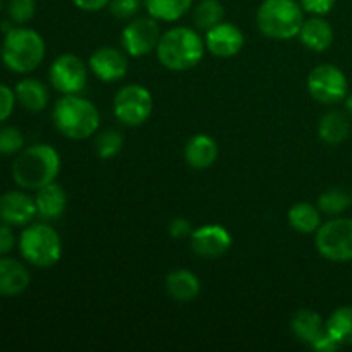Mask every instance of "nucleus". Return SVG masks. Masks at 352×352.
<instances>
[{
	"mask_svg": "<svg viewBox=\"0 0 352 352\" xmlns=\"http://www.w3.org/2000/svg\"><path fill=\"white\" fill-rule=\"evenodd\" d=\"M60 155L47 143H36L19 151L12 164V179L24 191H38L57 179Z\"/></svg>",
	"mask_w": 352,
	"mask_h": 352,
	"instance_id": "1",
	"label": "nucleus"
},
{
	"mask_svg": "<svg viewBox=\"0 0 352 352\" xmlns=\"http://www.w3.org/2000/svg\"><path fill=\"white\" fill-rule=\"evenodd\" d=\"M205 38L189 26L164 31L157 45V58L165 69L175 72L196 67L205 57Z\"/></svg>",
	"mask_w": 352,
	"mask_h": 352,
	"instance_id": "2",
	"label": "nucleus"
},
{
	"mask_svg": "<svg viewBox=\"0 0 352 352\" xmlns=\"http://www.w3.org/2000/svg\"><path fill=\"white\" fill-rule=\"evenodd\" d=\"M54 126L62 136L82 141L95 136L100 127V112L91 100L78 95H62L52 112Z\"/></svg>",
	"mask_w": 352,
	"mask_h": 352,
	"instance_id": "3",
	"label": "nucleus"
},
{
	"mask_svg": "<svg viewBox=\"0 0 352 352\" xmlns=\"http://www.w3.org/2000/svg\"><path fill=\"white\" fill-rule=\"evenodd\" d=\"M47 54V45L38 31L24 26H14L6 33L0 47L3 65L16 74L36 71Z\"/></svg>",
	"mask_w": 352,
	"mask_h": 352,
	"instance_id": "4",
	"label": "nucleus"
},
{
	"mask_svg": "<svg viewBox=\"0 0 352 352\" xmlns=\"http://www.w3.org/2000/svg\"><path fill=\"white\" fill-rule=\"evenodd\" d=\"M305 23L299 0H263L256 10L258 30L270 40H292Z\"/></svg>",
	"mask_w": 352,
	"mask_h": 352,
	"instance_id": "5",
	"label": "nucleus"
},
{
	"mask_svg": "<svg viewBox=\"0 0 352 352\" xmlns=\"http://www.w3.org/2000/svg\"><path fill=\"white\" fill-rule=\"evenodd\" d=\"M17 248L26 263L36 268H50L62 258V239L57 230L43 222H31L23 227L17 239Z\"/></svg>",
	"mask_w": 352,
	"mask_h": 352,
	"instance_id": "6",
	"label": "nucleus"
},
{
	"mask_svg": "<svg viewBox=\"0 0 352 352\" xmlns=\"http://www.w3.org/2000/svg\"><path fill=\"white\" fill-rule=\"evenodd\" d=\"M315 246L320 256L333 263L352 261V219L333 217L315 232Z\"/></svg>",
	"mask_w": 352,
	"mask_h": 352,
	"instance_id": "7",
	"label": "nucleus"
},
{
	"mask_svg": "<svg viewBox=\"0 0 352 352\" xmlns=\"http://www.w3.org/2000/svg\"><path fill=\"white\" fill-rule=\"evenodd\" d=\"M153 112V96L143 85H126L113 96V116L122 126L138 127Z\"/></svg>",
	"mask_w": 352,
	"mask_h": 352,
	"instance_id": "8",
	"label": "nucleus"
},
{
	"mask_svg": "<svg viewBox=\"0 0 352 352\" xmlns=\"http://www.w3.org/2000/svg\"><path fill=\"white\" fill-rule=\"evenodd\" d=\"M88 65L74 54H62L52 62L48 79L60 95H78L88 85Z\"/></svg>",
	"mask_w": 352,
	"mask_h": 352,
	"instance_id": "9",
	"label": "nucleus"
},
{
	"mask_svg": "<svg viewBox=\"0 0 352 352\" xmlns=\"http://www.w3.org/2000/svg\"><path fill=\"white\" fill-rule=\"evenodd\" d=\"M306 85L311 98L325 105L346 100L349 89L346 74L333 64H322L311 69Z\"/></svg>",
	"mask_w": 352,
	"mask_h": 352,
	"instance_id": "10",
	"label": "nucleus"
},
{
	"mask_svg": "<svg viewBox=\"0 0 352 352\" xmlns=\"http://www.w3.org/2000/svg\"><path fill=\"white\" fill-rule=\"evenodd\" d=\"M160 36V21L151 16L134 17L124 26L122 33H120V43L127 55L138 58L157 50Z\"/></svg>",
	"mask_w": 352,
	"mask_h": 352,
	"instance_id": "11",
	"label": "nucleus"
},
{
	"mask_svg": "<svg viewBox=\"0 0 352 352\" xmlns=\"http://www.w3.org/2000/svg\"><path fill=\"white\" fill-rule=\"evenodd\" d=\"M189 244L196 256L205 260H217L229 253L232 248V234L220 223H206L192 230Z\"/></svg>",
	"mask_w": 352,
	"mask_h": 352,
	"instance_id": "12",
	"label": "nucleus"
},
{
	"mask_svg": "<svg viewBox=\"0 0 352 352\" xmlns=\"http://www.w3.org/2000/svg\"><path fill=\"white\" fill-rule=\"evenodd\" d=\"M38 217L34 196L24 189H12L0 196V222L10 227H26Z\"/></svg>",
	"mask_w": 352,
	"mask_h": 352,
	"instance_id": "13",
	"label": "nucleus"
},
{
	"mask_svg": "<svg viewBox=\"0 0 352 352\" xmlns=\"http://www.w3.org/2000/svg\"><path fill=\"white\" fill-rule=\"evenodd\" d=\"M88 67L100 81L117 82L129 71L126 52L116 47H100L89 55Z\"/></svg>",
	"mask_w": 352,
	"mask_h": 352,
	"instance_id": "14",
	"label": "nucleus"
},
{
	"mask_svg": "<svg viewBox=\"0 0 352 352\" xmlns=\"http://www.w3.org/2000/svg\"><path fill=\"white\" fill-rule=\"evenodd\" d=\"M244 34L239 26L222 21L205 33L206 50L220 58L236 57L244 48Z\"/></svg>",
	"mask_w": 352,
	"mask_h": 352,
	"instance_id": "15",
	"label": "nucleus"
},
{
	"mask_svg": "<svg viewBox=\"0 0 352 352\" xmlns=\"http://www.w3.org/2000/svg\"><path fill=\"white\" fill-rule=\"evenodd\" d=\"M31 284V274L23 261L0 256V298L21 296Z\"/></svg>",
	"mask_w": 352,
	"mask_h": 352,
	"instance_id": "16",
	"label": "nucleus"
},
{
	"mask_svg": "<svg viewBox=\"0 0 352 352\" xmlns=\"http://www.w3.org/2000/svg\"><path fill=\"white\" fill-rule=\"evenodd\" d=\"M34 203H36V213L45 222L58 220L67 210V192L57 182L43 186L34 191Z\"/></svg>",
	"mask_w": 352,
	"mask_h": 352,
	"instance_id": "17",
	"label": "nucleus"
},
{
	"mask_svg": "<svg viewBox=\"0 0 352 352\" xmlns=\"http://www.w3.org/2000/svg\"><path fill=\"white\" fill-rule=\"evenodd\" d=\"M219 158V143L208 134H195L184 146V160L196 170L212 167Z\"/></svg>",
	"mask_w": 352,
	"mask_h": 352,
	"instance_id": "18",
	"label": "nucleus"
},
{
	"mask_svg": "<svg viewBox=\"0 0 352 352\" xmlns=\"http://www.w3.org/2000/svg\"><path fill=\"white\" fill-rule=\"evenodd\" d=\"M165 291L174 301L191 302L201 292V282L188 268H175L165 277Z\"/></svg>",
	"mask_w": 352,
	"mask_h": 352,
	"instance_id": "19",
	"label": "nucleus"
},
{
	"mask_svg": "<svg viewBox=\"0 0 352 352\" xmlns=\"http://www.w3.org/2000/svg\"><path fill=\"white\" fill-rule=\"evenodd\" d=\"M298 38L308 50L325 52L333 43V30L323 16H311L305 19Z\"/></svg>",
	"mask_w": 352,
	"mask_h": 352,
	"instance_id": "20",
	"label": "nucleus"
},
{
	"mask_svg": "<svg viewBox=\"0 0 352 352\" xmlns=\"http://www.w3.org/2000/svg\"><path fill=\"white\" fill-rule=\"evenodd\" d=\"M291 330L298 340L311 347L327 333V323L311 309H299L291 320Z\"/></svg>",
	"mask_w": 352,
	"mask_h": 352,
	"instance_id": "21",
	"label": "nucleus"
},
{
	"mask_svg": "<svg viewBox=\"0 0 352 352\" xmlns=\"http://www.w3.org/2000/svg\"><path fill=\"white\" fill-rule=\"evenodd\" d=\"M16 98L23 109L30 110V112H41L47 109L48 102H50V91L47 86L36 78H23L17 81L16 88Z\"/></svg>",
	"mask_w": 352,
	"mask_h": 352,
	"instance_id": "22",
	"label": "nucleus"
},
{
	"mask_svg": "<svg viewBox=\"0 0 352 352\" xmlns=\"http://www.w3.org/2000/svg\"><path fill=\"white\" fill-rule=\"evenodd\" d=\"M349 134L351 120L347 113L339 112V110H332V112H327L320 119L318 136L325 144L337 146V144L344 143L349 138Z\"/></svg>",
	"mask_w": 352,
	"mask_h": 352,
	"instance_id": "23",
	"label": "nucleus"
},
{
	"mask_svg": "<svg viewBox=\"0 0 352 352\" xmlns=\"http://www.w3.org/2000/svg\"><path fill=\"white\" fill-rule=\"evenodd\" d=\"M289 226L299 234H315L322 226V212L311 203H296L287 213Z\"/></svg>",
	"mask_w": 352,
	"mask_h": 352,
	"instance_id": "24",
	"label": "nucleus"
},
{
	"mask_svg": "<svg viewBox=\"0 0 352 352\" xmlns=\"http://www.w3.org/2000/svg\"><path fill=\"white\" fill-rule=\"evenodd\" d=\"M195 0H143L148 16L160 23H175L192 9Z\"/></svg>",
	"mask_w": 352,
	"mask_h": 352,
	"instance_id": "25",
	"label": "nucleus"
},
{
	"mask_svg": "<svg viewBox=\"0 0 352 352\" xmlns=\"http://www.w3.org/2000/svg\"><path fill=\"white\" fill-rule=\"evenodd\" d=\"M327 332L340 344L352 346V306L337 308L327 320Z\"/></svg>",
	"mask_w": 352,
	"mask_h": 352,
	"instance_id": "26",
	"label": "nucleus"
},
{
	"mask_svg": "<svg viewBox=\"0 0 352 352\" xmlns=\"http://www.w3.org/2000/svg\"><path fill=\"white\" fill-rule=\"evenodd\" d=\"M223 17H226V9L220 0H199L192 10V21L196 28L205 33L222 23Z\"/></svg>",
	"mask_w": 352,
	"mask_h": 352,
	"instance_id": "27",
	"label": "nucleus"
},
{
	"mask_svg": "<svg viewBox=\"0 0 352 352\" xmlns=\"http://www.w3.org/2000/svg\"><path fill=\"white\" fill-rule=\"evenodd\" d=\"M352 205V195L340 188H330L323 191L318 198L320 212L330 217H339Z\"/></svg>",
	"mask_w": 352,
	"mask_h": 352,
	"instance_id": "28",
	"label": "nucleus"
},
{
	"mask_svg": "<svg viewBox=\"0 0 352 352\" xmlns=\"http://www.w3.org/2000/svg\"><path fill=\"white\" fill-rule=\"evenodd\" d=\"M124 148V136L119 129H103L95 136V153L102 160L116 158Z\"/></svg>",
	"mask_w": 352,
	"mask_h": 352,
	"instance_id": "29",
	"label": "nucleus"
},
{
	"mask_svg": "<svg viewBox=\"0 0 352 352\" xmlns=\"http://www.w3.org/2000/svg\"><path fill=\"white\" fill-rule=\"evenodd\" d=\"M7 16L16 26L30 23L36 12V0H7Z\"/></svg>",
	"mask_w": 352,
	"mask_h": 352,
	"instance_id": "30",
	"label": "nucleus"
},
{
	"mask_svg": "<svg viewBox=\"0 0 352 352\" xmlns=\"http://www.w3.org/2000/svg\"><path fill=\"white\" fill-rule=\"evenodd\" d=\"M24 150V136L17 127H0V155H17Z\"/></svg>",
	"mask_w": 352,
	"mask_h": 352,
	"instance_id": "31",
	"label": "nucleus"
},
{
	"mask_svg": "<svg viewBox=\"0 0 352 352\" xmlns=\"http://www.w3.org/2000/svg\"><path fill=\"white\" fill-rule=\"evenodd\" d=\"M141 7H144L143 0H110L109 3L112 16L120 21H131L138 17Z\"/></svg>",
	"mask_w": 352,
	"mask_h": 352,
	"instance_id": "32",
	"label": "nucleus"
},
{
	"mask_svg": "<svg viewBox=\"0 0 352 352\" xmlns=\"http://www.w3.org/2000/svg\"><path fill=\"white\" fill-rule=\"evenodd\" d=\"M16 91L10 86L0 82V124L6 122L12 116L14 109H16Z\"/></svg>",
	"mask_w": 352,
	"mask_h": 352,
	"instance_id": "33",
	"label": "nucleus"
},
{
	"mask_svg": "<svg viewBox=\"0 0 352 352\" xmlns=\"http://www.w3.org/2000/svg\"><path fill=\"white\" fill-rule=\"evenodd\" d=\"M299 3L311 16H325L336 7L337 0H299Z\"/></svg>",
	"mask_w": 352,
	"mask_h": 352,
	"instance_id": "34",
	"label": "nucleus"
},
{
	"mask_svg": "<svg viewBox=\"0 0 352 352\" xmlns=\"http://www.w3.org/2000/svg\"><path fill=\"white\" fill-rule=\"evenodd\" d=\"M12 229L14 227L0 222V256H9L10 251L16 248L17 239Z\"/></svg>",
	"mask_w": 352,
	"mask_h": 352,
	"instance_id": "35",
	"label": "nucleus"
},
{
	"mask_svg": "<svg viewBox=\"0 0 352 352\" xmlns=\"http://www.w3.org/2000/svg\"><path fill=\"white\" fill-rule=\"evenodd\" d=\"M192 230L195 229H192L191 222L184 219V217H177L168 226V234H170L172 239H186V237L191 236Z\"/></svg>",
	"mask_w": 352,
	"mask_h": 352,
	"instance_id": "36",
	"label": "nucleus"
},
{
	"mask_svg": "<svg viewBox=\"0 0 352 352\" xmlns=\"http://www.w3.org/2000/svg\"><path fill=\"white\" fill-rule=\"evenodd\" d=\"M72 3L85 12H98L109 7L110 0H72Z\"/></svg>",
	"mask_w": 352,
	"mask_h": 352,
	"instance_id": "37",
	"label": "nucleus"
},
{
	"mask_svg": "<svg viewBox=\"0 0 352 352\" xmlns=\"http://www.w3.org/2000/svg\"><path fill=\"white\" fill-rule=\"evenodd\" d=\"M340 347V344L337 342L336 339H333L332 336H330L329 332L325 333V336L322 337V339L318 340V342H315L311 346V349H315V351H318V352H333V351H337Z\"/></svg>",
	"mask_w": 352,
	"mask_h": 352,
	"instance_id": "38",
	"label": "nucleus"
},
{
	"mask_svg": "<svg viewBox=\"0 0 352 352\" xmlns=\"http://www.w3.org/2000/svg\"><path fill=\"white\" fill-rule=\"evenodd\" d=\"M346 113L349 116V119H352V95L346 96Z\"/></svg>",
	"mask_w": 352,
	"mask_h": 352,
	"instance_id": "39",
	"label": "nucleus"
},
{
	"mask_svg": "<svg viewBox=\"0 0 352 352\" xmlns=\"http://www.w3.org/2000/svg\"><path fill=\"white\" fill-rule=\"evenodd\" d=\"M3 9V0H0V10Z\"/></svg>",
	"mask_w": 352,
	"mask_h": 352,
	"instance_id": "40",
	"label": "nucleus"
},
{
	"mask_svg": "<svg viewBox=\"0 0 352 352\" xmlns=\"http://www.w3.org/2000/svg\"><path fill=\"white\" fill-rule=\"evenodd\" d=\"M351 195H352V192H351Z\"/></svg>",
	"mask_w": 352,
	"mask_h": 352,
	"instance_id": "41",
	"label": "nucleus"
}]
</instances>
